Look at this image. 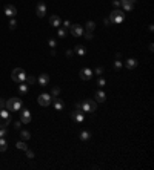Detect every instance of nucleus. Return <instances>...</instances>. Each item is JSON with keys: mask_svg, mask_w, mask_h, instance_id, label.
<instances>
[{"mask_svg": "<svg viewBox=\"0 0 154 170\" xmlns=\"http://www.w3.org/2000/svg\"><path fill=\"white\" fill-rule=\"evenodd\" d=\"M136 66H137V60H136V58L126 60V67H128V69H134Z\"/></svg>", "mask_w": 154, "mask_h": 170, "instance_id": "17", "label": "nucleus"}, {"mask_svg": "<svg viewBox=\"0 0 154 170\" xmlns=\"http://www.w3.org/2000/svg\"><path fill=\"white\" fill-rule=\"evenodd\" d=\"M25 81H26V84H28V86H32L36 83V78H34V75H26Z\"/></svg>", "mask_w": 154, "mask_h": 170, "instance_id": "22", "label": "nucleus"}, {"mask_svg": "<svg viewBox=\"0 0 154 170\" xmlns=\"http://www.w3.org/2000/svg\"><path fill=\"white\" fill-rule=\"evenodd\" d=\"M91 77H92V71L90 67H83V69L80 71V78L82 80H91Z\"/></svg>", "mask_w": 154, "mask_h": 170, "instance_id": "11", "label": "nucleus"}, {"mask_svg": "<svg viewBox=\"0 0 154 170\" xmlns=\"http://www.w3.org/2000/svg\"><path fill=\"white\" fill-rule=\"evenodd\" d=\"M91 138V133L90 132H82V133H80V140H82V141H86V140H90Z\"/></svg>", "mask_w": 154, "mask_h": 170, "instance_id": "26", "label": "nucleus"}, {"mask_svg": "<svg viewBox=\"0 0 154 170\" xmlns=\"http://www.w3.org/2000/svg\"><path fill=\"white\" fill-rule=\"evenodd\" d=\"M16 28H17V22H16L14 18L9 20V29H16Z\"/></svg>", "mask_w": 154, "mask_h": 170, "instance_id": "30", "label": "nucleus"}, {"mask_svg": "<svg viewBox=\"0 0 154 170\" xmlns=\"http://www.w3.org/2000/svg\"><path fill=\"white\" fill-rule=\"evenodd\" d=\"M8 149V141L5 138H0V152H5Z\"/></svg>", "mask_w": 154, "mask_h": 170, "instance_id": "20", "label": "nucleus"}, {"mask_svg": "<svg viewBox=\"0 0 154 170\" xmlns=\"http://www.w3.org/2000/svg\"><path fill=\"white\" fill-rule=\"evenodd\" d=\"M120 6L123 8L125 12H130V11H133V8H134V3H131L130 0H120Z\"/></svg>", "mask_w": 154, "mask_h": 170, "instance_id": "12", "label": "nucleus"}, {"mask_svg": "<svg viewBox=\"0 0 154 170\" xmlns=\"http://www.w3.org/2000/svg\"><path fill=\"white\" fill-rule=\"evenodd\" d=\"M71 35L72 37H82L83 35V28H82V25H71Z\"/></svg>", "mask_w": 154, "mask_h": 170, "instance_id": "7", "label": "nucleus"}, {"mask_svg": "<svg viewBox=\"0 0 154 170\" xmlns=\"http://www.w3.org/2000/svg\"><path fill=\"white\" fill-rule=\"evenodd\" d=\"M11 78L16 81V83H23L25 78H26V72L22 69V67H16L11 74Z\"/></svg>", "mask_w": 154, "mask_h": 170, "instance_id": "3", "label": "nucleus"}, {"mask_svg": "<svg viewBox=\"0 0 154 170\" xmlns=\"http://www.w3.org/2000/svg\"><path fill=\"white\" fill-rule=\"evenodd\" d=\"M6 135H8L6 133V127H0V138H5Z\"/></svg>", "mask_w": 154, "mask_h": 170, "instance_id": "32", "label": "nucleus"}, {"mask_svg": "<svg viewBox=\"0 0 154 170\" xmlns=\"http://www.w3.org/2000/svg\"><path fill=\"white\" fill-rule=\"evenodd\" d=\"M112 5H114V6H120V0H114V2H112Z\"/></svg>", "mask_w": 154, "mask_h": 170, "instance_id": "40", "label": "nucleus"}, {"mask_svg": "<svg viewBox=\"0 0 154 170\" xmlns=\"http://www.w3.org/2000/svg\"><path fill=\"white\" fill-rule=\"evenodd\" d=\"M5 109H8V110H20L22 109V100L17 98V97H12L9 98L8 101H6V104H5Z\"/></svg>", "mask_w": 154, "mask_h": 170, "instance_id": "1", "label": "nucleus"}, {"mask_svg": "<svg viewBox=\"0 0 154 170\" xmlns=\"http://www.w3.org/2000/svg\"><path fill=\"white\" fill-rule=\"evenodd\" d=\"M62 25H63V28H65V29H69V28H71V23L68 22V20H65V22H62Z\"/></svg>", "mask_w": 154, "mask_h": 170, "instance_id": "35", "label": "nucleus"}, {"mask_svg": "<svg viewBox=\"0 0 154 170\" xmlns=\"http://www.w3.org/2000/svg\"><path fill=\"white\" fill-rule=\"evenodd\" d=\"M85 28L88 29V31H94V28H96V23L92 22V20H90V22H86V25H85Z\"/></svg>", "mask_w": 154, "mask_h": 170, "instance_id": "24", "label": "nucleus"}, {"mask_svg": "<svg viewBox=\"0 0 154 170\" xmlns=\"http://www.w3.org/2000/svg\"><path fill=\"white\" fill-rule=\"evenodd\" d=\"M49 25H52L54 28H60V26H62V18L59 16H51L49 17Z\"/></svg>", "mask_w": 154, "mask_h": 170, "instance_id": "13", "label": "nucleus"}, {"mask_svg": "<svg viewBox=\"0 0 154 170\" xmlns=\"http://www.w3.org/2000/svg\"><path fill=\"white\" fill-rule=\"evenodd\" d=\"M52 103H54V109H56V110H62V109H63V101L62 100H60V98H52Z\"/></svg>", "mask_w": 154, "mask_h": 170, "instance_id": "16", "label": "nucleus"}, {"mask_svg": "<svg viewBox=\"0 0 154 170\" xmlns=\"http://www.w3.org/2000/svg\"><path fill=\"white\" fill-rule=\"evenodd\" d=\"M57 35H59L60 38H63V37L66 35V29H65V28H57Z\"/></svg>", "mask_w": 154, "mask_h": 170, "instance_id": "27", "label": "nucleus"}, {"mask_svg": "<svg viewBox=\"0 0 154 170\" xmlns=\"http://www.w3.org/2000/svg\"><path fill=\"white\" fill-rule=\"evenodd\" d=\"M8 124H9V121H8V120H5L3 117H0V127H6Z\"/></svg>", "mask_w": 154, "mask_h": 170, "instance_id": "29", "label": "nucleus"}, {"mask_svg": "<svg viewBox=\"0 0 154 170\" xmlns=\"http://www.w3.org/2000/svg\"><path fill=\"white\" fill-rule=\"evenodd\" d=\"M120 67H122V62H114V69H120Z\"/></svg>", "mask_w": 154, "mask_h": 170, "instance_id": "37", "label": "nucleus"}, {"mask_svg": "<svg viewBox=\"0 0 154 170\" xmlns=\"http://www.w3.org/2000/svg\"><path fill=\"white\" fill-rule=\"evenodd\" d=\"M36 14L39 17H45V14H46V3L45 2H39L36 5Z\"/></svg>", "mask_w": 154, "mask_h": 170, "instance_id": "8", "label": "nucleus"}, {"mask_svg": "<svg viewBox=\"0 0 154 170\" xmlns=\"http://www.w3.org/2000/svg\"><path fill=\"white\" fill-rule=\"evenodd\" d=\"M48 83H49V75H48V74H40V77H39V86L45 87Z\"/></svg>", "mask_w": 154, "mask_h": 170, "instance_id": "14", "label": "nucleus"}, {"mask_svg": "<svg viewBox=\"0 0 154 170\" xmlns=\"http://www.w3.org/2000/svg\"><path fill=\"white\" fill-rule=\"evenodd\" d=\"M59 93H60V87H52L51 97H52V98H56V97H59Z\"/></svg>", "mask_w": 154, "mask_h": 170, "instance_id": "28", "label": "nucleus"}, {"mask_svg": "<svg viewBox=\"0 0 154 170\" xmlns=\"http://www.w3.org/2000/svg\"><path fill=\"white\" fill-rule=\"evenodd\" d=\"M83 35H85L86 40H91V38H92V31H86V32H83Z\"/></svg>", "mask_w": 154, "mask_h": 170, "instance_id": "31", "label": "nucleus"}, {"mask_svg": "<svg viewBox=\"0 0 154 170\" xmlns=\"http://www.w3.org/2000/svg\"><path fill=\"white\" fill-rule=\"evenodd\" d=\"M125 20V11H120V9H114L110 16V22L111 23H122Z\"/></svg>", "mask_w": 154, "mask_h": 170, "instance_id": "4", "label": "nucleus"}, {"mask_svg": "<svg viewBox=\"0 0 154 170\" xmlns=\"http://www.w3.org/2000/svg\"><path fill=\"white\" fill-rule=\"evenodd\" d=\"M130 2H131V3H136V2H137V0H130Z\"/></svg>", "mask_w": 154, "mask_h": 170, "instance_id": "42", "label": "nucleus"}, {"mask_svg": "<svg viewBox=\"0 0 154 170\" xmlns=\"http://www.w3.org/2000/svg\"><path fill=\"white\" fill-rule=\"evenodd\" d=\"M71 118L76 121V123H83V120H85V117H83V113H82V110H74L71 113Z\"/></svg>", "mask_w": 154, "mask_h": 170, "instance_id": "10", "label": "nucleus"}, {"mask_svg": "<svg viewBox=\"0 0 154 170\" xmlns=\"http://www.w3.org/2000/svg\"><path fill=\"white\" fill-rule=\"evenodd\" d=\"M25 152H26V156H28L29 159H32V158H34V152H32V150H29V149H26Z\"/></svg>", "mask_w": 154, "mask_h": 170, "instance_id": "33", "label": "nucleus"}, {"mask_svg": "<svg viewBox=\"0 0 154 170\" xmlns=\"http://www.w3.org/2000/svg\"><path fill=\"white\" fill-rule=\"evenodd\" d=\"M48 45H49L51 49H54V47H56V40H54V38H49V40H48Z\"/></svg>", "mask_w": 154, "mask_h": 170, "instance_id": "34", "label": "nucleus"}, {"mask_svg": "<svg viewBox=\"0 0 154 170\" xmlns=\"http://www.w3.org/2000/svg\"><path fill=\"white\" fill-rule=\"evenodd\" d=\"M5 104H6V101L3 98H0V109H5Z\"/></svg>", "mask_w": 154, "mask_h": 170, "instance_id": "39", "label": "nucleus"}, {"mask_svg": "<svg viewBox=\"0 0 154 170\" xmlns=\"http://www.w3.org/2000/svg\"><path fill=\"white\" fill-rule=\"evenodd\" d=\"M106 84V81L103 80V78H99V81H97V86H100V87H103Z\"/></svg>", "mask_w": 154, "mask_h": 170, "instance_id": "36", "label": "nucleus"}, {"mask_svg": "<svg viewBox=\"0 0 154 170\" xmlns=\"http://www.w3.org/2000/svg\"><path fill=\"white\" fill-rule=\"evenodd\" d=\"M97 75H102V72H103V67H96V71H94Z\"/></svg>", "mask_w": 154, "mask_h": 170, "instance_id": "38", "label": "nucleus"}, {"mask_svg": "<svg viewBox=\"0 0 154 170\" xmlns=\"http://www.w3.org/2000/svg\"><path fill=\"white\" fill-rule=\"evenodd\" d=\"M19 84H20V86H19V92L22 93V95H25L26 92H28V87H29V86L26 84L25 81H23V83H19Z\"/></svg>", "mask_w": 154, "mask_h": 170, "instance_id": "19", "label": "nucleus"}, {"mask_svg": "<svg viewBox=\"0 0 154 170\" xmlns=\"http://www.w3.org/2000/svg\"><path fill=\"white\" fill-rule=\"evenodd\" d=\"M20 123H22V121H17V123H14V127L16 129H20Z\"/></svg>", "mask_w": 154, "mask_h": 170, "instance_id": "41", "label": "nucleus"}, {"mask_svg": "<svg viewBox=\"0 0 154 170\" xmlns=\"http://www.w3.org/2000/svg\"><path fill=\"white\" fill-rule=\"evenodd\" d=\"M20 121H22L23 124L31 123V112L28 109H20Z\"/></svg>", "mask_w": 154, "mask_h": 170, "instance_id": "6", "label": "nucleus"}, {"mask_svg": "<svg viewBox=\"0 0 154 170\" xmlns=\"http://www.w3.org/2000/svg\"><path fill=\"white\" fill-rule=\"evenodd\" d=\"M5 16L6 17H16L17 16V9L14 5H6L5 6Z\"/></svg>", "mask_w": 154, "mask_h": 170, "instance_id": "9", "label": "nucleus"}, {"mask_svg": "<svg viewBox=\"0 0 154 170\" xmlns=\"http://www.w3.org/2000/svg\"><path fill=\"white\" fill-rule=\"evenodd\" d=\"M0 117H3L5 120H8L9 123H11V115L8 112V109H0Z\"/></svg>", "mask_w": 154, "mask_h": 170, "instance_id": "18", "label": "nucleus"}, {"mask_svg": "<svg viewBox=\"0 0 154 170\" xmlns=\"http://www.w3.org/2000/svg\"><path fill=\"white\" fill-rule=\"evenodd\" d=\"M80 106H82V110H83V112H90V113H92V112H96V110H97V103H96V100H91V98L85 100Z\"/></svg>", "mask_w": 154, "mask_h": 170, "instance_id": "2", "label": "nucleus"}, {"mask_svg": "<svg viewBox=\"0 0 154 170\" xmlns=\"http://www.w3.org/2000/svg\"><path fill=\"white\" fill-rule=\"evenodd\" d=\"M20 137H22L23 141H26V140H29V138H31V133H29L28 130H22V132H20Z\"/></svg>", "mask_w": 154, "mask_h": 170, "instance_id": "23", "label": "nucleus"}, {"mask_svg": "<svg viewBox=\"0 0 154 170\" xmlns=\"http://www.w3.org/2000/svg\"><path fill=\"white\" fill-rule=\"evenodd\" d=\"M16 147L19 149V150H26V149H28V146H26V142H23V141H19L17 144H16Z\"/></svg>", "mask_w": 154, "mask_h": 170, "instance_id": "25", "label": "nucleus"}, {"mask_svg": "<svg viewBox=\"0 0 154 170\" xmlns=\"http://www.w3.org/2000/svg\"><path fill=\"white\" fill-rule=\"evenodd\" d=\"M37 101H39L40 106L48 107V106L52 103V97H51V93H40L39 98H37Z\"/></svg>", "mask_w": 154, "mask_h": 170, "instance_id": "5", "label": "nucleus"}, {"mask_svg": "<svg viewBox=\"0 0 154 170\" xmlns=\"http://www.w3.org/2000/svg\"><path fill=\"white\" fill-rule=\"evenodd\" d=\"M106 100V93L103 91H97L96 92V103H103Z\"/></svg>", "mask_w": 154, "mask_h": 170, "instance_id": "15", "label": "nucleus"}, {"mask_svg": "<svg viewBox=\"0 0 154 170\" xmlns=\"http://www.w3.org/2000/svg\"><path fill=\"white\" fill-rule=\"evenodd\" d=\"M76 52L79 54V55H85V54H86V47L82 46V45H77L76 46Z\"/></svg>", "mask_w": 154, "mask_h": 170, "instance_id": "21", "label": "nucleus"}]
</instances>
